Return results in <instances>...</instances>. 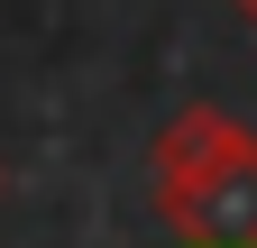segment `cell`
I'll return each mask as SVG.
<instances>
[{
    "mask_svg": "<svg viewBox=\"0 0 257 248\" xmlns=\"http://www.w3.org/2000/svg\"><path fill=\"white\" fill-rule=\"evenodd\" d=\"M156 211L184 248H257V138L239 129L220 157L156 184Z\"/></svg>",
    "mask_w": 257,
    "mask_h": 248,
    "instance_id": "6da1fadb",
    "label": "cell"
},
{
    "mask_svg": "<svg viewBox=\"0 0 257 248\" xmlns=\"http://www.w3.org/2000/svg\"><path fill=\"white\" fill-rule=\"evenodd\" d=\"M230 10H239V19H248V28H257V0H230Z\"/></svg>",
    "mask_w": 257,
    "mask_h": 248,
    "instance_id": "7a4b0ae2",
    "label": "cell"
}]
</instances>
